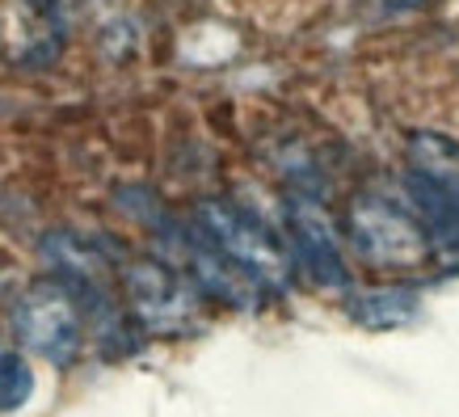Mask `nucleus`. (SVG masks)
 Here are the masks:
<instances>
[{"mask_svg":"<svg viewBox=\"0 0 459 417\" xmlns=\"http://www.w3.org/2000/svg\"><path fill=\"white\" fill-rule=\"evenodd\" d=\"M13 329L34 354L51 362H72L81 350V304L64 282H39L30 287L13 308Z\"/></svg>","mask_w":459,"mask_h":417,"instance_id":"nucleus-1","label":"nucleus"},{"mask_svg":"<svg viewBox=\"0 0 459 417\" xmlns=\"http://www.w3.org/2000/svg\"><path fill=\"white\" fill-rule=\"evenodd\" d=\"M350 232L362 257H371L379 265H413L426 257V237L413 223V215L401 207H392L388 198L362 195L350 207Z\"/></svg>","mask_w":459,"mask_h":417,"instance_id":"nucleus-2","label":"nucleus"},{"mask_svg":"<svg viewBox=\"0 0 459 417\" xmlns=\"http://www.w3.org/2000/svg\"><path fill=\"white\" fill-rule=\"evenodd\" d=\"M203 220V232L223 257H232L237 265H245L253 278H274L282 274V249L279 240L270 237L253 211L245 207H232V203H203L198 211Z\"/></svg>","mask_w":459,"mask_h":417,"instance_id":"nucleus-3","label":"nucleus"},{"mask_svg":"<svg viewBox=\"0 0 459 417\" xmlns=\"http://www.w3.org/2000/svg\"><path fill=\"white\" fill-rule=\"evenodd\" d=\"M123 287L131 295V304L143 320L152 325H173L178 317L190 312V295H186V282H181L173 270H165L160 262H135L126 265Z\"/></svg>","mask_w":459,"mask_h":417,"instance_id":"nucleus-4","label":"nucleus"},{"mask_svg":"<svg viewBox=\"0 0 459 417\" xmlns=\"http://www.w3.org/2000/svg\"><path fill=\"white\" fill-rule=\"evenodd\" d=\"M291 240H295V253L304 257V265L312 270L316 282H329V287L346 282V265L337 257V245L329 240V232L320 228V220L307 207L291 211Z\"/></svg>","mask_w":459,"mask_h":417,"instance_id":"nucleus-5","label":"nucleus"},{"mask_svg":"<svg viewBox=\"0 0 459 417\" xmlns=\"http://www.w3.org/2000/svg\"><path fill=\"white\" fill-rule=\"evenodd\" d=\"M350 312H354L362 325H376V329H384V325H401V320L413 317V312H418V300H413V291L392 287V291H376V295H362V300H354V304H350Z\"/></svg>","mask_w":459,"mask_h":417,"instance_id":"nucleus-6","label":"nucleus"},{"mask_svg":"<svg viewBox=\"0 0 459 417\" xmlns=\"http://www.w3.org/2000/svg\"><path fill=\"white\" fill-rule=\"evenodd\" d=\"M34 392V376H30L26 359L17 354H0V409H17L30 401Z\"/></svg>","mask_w":459,"mask_h":417,"instance_id":"nucleus-7","label":"nucleus"}]
</instances>
